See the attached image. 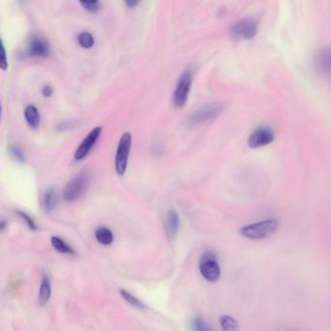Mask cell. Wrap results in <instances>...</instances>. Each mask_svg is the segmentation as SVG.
Listing matches in <instances>:
<instances>
[{"mask_svg":"<svg viewBox=\"0 0 331 331\" xmlns=\"http://www.w3.org/2000/svg\"><path fill=\"white\" fill-rule=\"evenodd\" d=\"M278 227V222L275 220H266L253 224H249L240 229V234L248 239L260 240L272 235Z\"/></svg>","mask_w":331,"mask_h":331,"instance_id":"6da1fadb","label":"cell"},{"mask_svg":"<svg viewBox=\"0 0 331 331\" xmlns=\"http://www.w3.org/2000/svg\"><path fill=\"white\" fill-rule=\"evenodd\" d=\"M90 186V174L83 171L75 176L65 187L63 191V198L65 201L72 202L77 199L87 191Z\"/></svg>","mask_w":331,"mask_h":331,"instance_id":"7a4b0ae2","label":"cell"},{"mask_svg":"<svg viewBox=\"0 0 331 331\" xmlns=\"http://www.w3.org/2000/svg\"><path fill=\"white\" fill-rule=\"evenodd\" d=\"M224 107L225 106L222 103H213L204 106L189 117V124L190 126H201L212 122L221 115Z\"/></svg>","mask_w":331,"mask_h":331,"instance_id":"3957f363","label":"cell"},{"mask_svg":"<svg viewBox=\"0 0 331 331\" xmlns=\"http://www.w3.org/2000/svg\"><path fill=\"white\" fill-rule=\"evenodd\" d=\"M131 134L129 132H126L123 134L119 143L115 158V169L119 176H123L126 173L129 152L131 148Z\"/></svg>","mask_w":331,"mask_h":331,"instance_id":"277c9868","label":"cell"},{"mask_svg":"<svg viewBox=\"0 0 331 331\" xmlns=\"http://www.w3.org/2000/svg\"><path fill=\"white\" fill-rule=\"evenodd\" d=\"M199 270L203 278L209 282H217L221 277V267L214 252H205L199 264Z\"/></svg>","mask_w":331,"mask_h":331,"instance_id":"5b68a950","label":"cell"},{"mask_svg":"<svg viewBox=\"0 0 331 331\" xmlns=\"http://www.w3.org/2000/svg\"><path fill=\"white\" fill-rule=\"evenodd\" d=\"M191 83H192V73L190 70H186L179 79L174 92L173 103L175 107L182 108L185 106L189 98Z\"/></svg>","mask_w":331,"mask_h":331,"instance_id":"8992f818","label":"cell"},{"mask_svg":"<svg viewBox=\"0 0 331 331\" xmlns=\"http://www.w3.org/2000/svg\"><path fill=\"white\" fill-rule=\"evenodd\" d=\"M233 38L251 40L257 33V24L252 19H243L231 28Z\"/></svg>","mask_w":331,"mask_h":331,"instance_id":"52a82bcc","label":"cell"},{"mask_svg":"<svg viewBox=\"0 0 331 331\" xmlns=\"http://www.w3.org/2000/svg\"><path fill=\"white\" fill-rule=\"evenodd\" d=\"M275 137L274 131L271 127L263 126L257 127L249 137L248 144L252 149L262 148L273 142Z\"/></svg>","mask_w":331,"mask_h":331,"instance_id":"ba28073f","label":"cell"},{"mask_svg":"<svg viewBox=\"0 0 331 331\" xmlns=\"http://www.w3.org/2000/svg\"><path fill=\"white\" fill-rule=\"evenodd\" d=\"M101 131H102L101 127H95V129H93L89 133V135L83 140V142L80 144L79 147L77 148V150L75 152L74 158L76 160H81L82 158H84L89 155V153L94 148L95 143L98 140V138L101 134Z\"/></svg>","mask_w":331,"mask_h":331,"instance_id":"9c48e42d","label":"cell"},{"mask_svg":"<svg viewBox=\"0 0 331 331\" xmlns=\"http://www.w3.org/2000/svg\"><path fill=\"white\" fill-rule=\"evenodd\" d=\"M314 64L317 72L331 76V48L319 51L315 55Z\"/></svg>","mask_w":331,"mask_h":331,"instance_id":"30bf717a","label":"cell"},{"mask_svg":"<svg viewBox=\"0 0 331 331\" xmlns=\"http://www.w3.org/2000/svg\"><path fill=\"white\" fill-rule=\"evenodd\" d=\"M50 46L45 39L40 37H35L31 41L29 53L34 57H46L49 55Z\"/></svg>","mask_w":331,"mask_h":331,"instance_id":"8fae6325","label":"cell"},{"mask_svg":"<svg viewBox=\"0 0 331 331\" xmlns=\"http://www.w3.org/2000/svg\"><path fill=\"white\" fill-rule=\"evenodd\" d=\"M180 227V217L178 213L174 210H170L167 214L166 222H165V229L166 233L169 238H174L178 234Z\"/></svg>","mask_w":331,"mask_h":331,"instance_id":"7c38bea8","label":"cell"},{"mask_svg":"<svg viewBox=\"0 0 331 331\" xmlns=\"http://www.w3.org/2000/svg\"><path fill=\"white\" fill-rule=\"evenodd\" d=\"M51 293H52L51 281H50V278H49L47 274L44 273L43 277H42L40 291H39V303H40V305L44 306V305L47 304L50 297H51Z\"/></svg>","mask_w":331,"mask_h":331,"instance_id":"4fadbf2b","label":"cell"},{"mask_svg":"<svg viewBox=\"0 0 331 331\" xmlns=\"http://www.w3.org/2000/svg\"><path fill=\"white\" fill-rule=\"evenodd\" d=\"M25 117L28 124L32 126V128H37L40 125V115L36 107L33 105H30L25 110Z\"/></svg>","mask_w":331,"mask_h":331,"instance_id":"5bb4252c","label":"cell"},{"mask_svg":"<svg viewBox=\"0 0 331 331\" xmlns=\"http://www.w3.org/2000/svg\"><path fill=\"white\" fill-rule=\"evenodd\" d=\"M95 238L102 245H110L114 240V235L109 228L99 227L95 230Z\"/></svg>","mask_w":331,"mask_h":331,"instance_id":"9a60e30c","label":"cell"},{"mask_svg":"<svg viewBox=\"0 0 331 331\" xmlns=\"http://www.w3.org/2000/svg\"><path fill=\"white\" fill-rule=\"evenodd\" d=\"M58 199H57V194L55 192V189H49L44 194L43 198V205L46 212H52L55 207L57 205Z\"/></svg>","mask_w":331,"mask_h":331,"instance_id":"2e32d148","label":"cell"},{"mask_svg":"<svg viewBox=\"0 0 331 331\" xmlns=\"http://www.w3.org/2000/svg\"><path fill=\"white\" fill-rule=\"evenodd\" d=\"M51 242L53 247L62 253H66V254H75V251L68 245L66 244L63 240H62L60 237L53 236L51 238Z\"/></svg>","mask_w":331,"mask_h":331,"instance_id":"e0dca14e","label":"cell"},{"mask_svg":"<svg viewBox=\"0 0 331 331\" xmlns=\"http://www.w3.org/2000/svg\"><path fill=\"white\" fill-rule=\"evenodd\" d=\"M220 323L223 330H236L238 329V321L230 315H222L220 317Z\"/></svg>","mask_w":331,"mask_h":331,"instance_id":"ac0fdd59","label":"cell"},{"mask_svg":"<svg viewBox=\"0 0 331 331\" xmlns=\"http://www.w3.org/2000/svg\"><path fill=\"white\" fill-rule=\"evenodd\" d=\"M78 41H79L80 45L83 48H86V49H90V48H92L95 45V38L89 32L81 33L79 35V38H78Z\"/></svg>","mask_w":331,"mask_h":331,"instance_id":"d6986e66","label":"cell"},{"mask_svg":"<svg viewBox=\"0 0 331 331\" xmlns=\"http://www.w3.org/2000/svg\"><path fill=\"white\" fill-rule=\"evenodd\" d=\"M120 292H121L122 296L125 298L126 302H128L132 306L137 307V308H146V306H145V304L143 303L142 301H140L138 298H136L134 295L130 294L128 291H126L125 289H121Z\"/></svg>","mask_w":331,"mask_h":331,"instance_id":"ffe728a7","label":"cell"},{"mask_svg":"<svg viewBox=\"0 0 331 331\" xmlns=\"http://www.w3.org/2000/svg\"><path fill=\"white\" fill-rule=\"evenodd\" d=\"M9 153H10L11 157L14 158L18 162H21V163L26 162L27 157H26L24 151L20 147H18V146H11L9 148Z\"/></svg>","mask_w":331,"mask_h":331,"instance_id":"44dd1931","label":"cell"},{"mask_svg":"<svg viewBox=\"0 0 331 331\" xmlns=\"http://www.w3.org/2000/svg\"><path fill=\"white\" fill-rule=\"evenodd\" d=\"M17 213H18V215H19L24 221H26V223L28 224V226H29L32 230H36V229H37V225H36L35 221H33V219H32V217H30L27 213H25V212H23V211H17Z\"/></svg>","mask_w":331,"mask_h":331,"instance_id":"7402d4cb","label":"cell"},{"mask_svg":"<svg viewBox=\"0 0 331 331\" xmlns=\"http://www.w3.org/2000/svg\"><path fill=\"white\" fill-rule=\"evenodd\" d=\"M192 328L194 330H208L209 326L200 318H195L192 322Z\"/></svg>","mask_w":331,"mask_h":331,"instance_id":"603a6c76","label":"cell"},{"mask_svg":"<svg viewBox=\"0 0 331 331\" xmlns=\"http://www.w3.org/2000/svg\"><path fill=\"white\" fill-rule=\"evenodd\" d=\"M80 2L88 10H95L98 4V0H80Z\"/></svg>","mask_w":331,"mask_h":331,"instance_id":"cb8c5ba5","label":"cell"},{"mask_svg":"<svg viewBox=\"0 0 331 331\" xmlns=\"http://www.w3.org/2000/svg\"><path fill=\"white\" fill-rule=\"evenodd\" d=\"M8 62H7V57H6V52L3 44H1V60H0V66L2 70H6L8 66Z\"/></svg>","mask_w":331,"mask_h":331,"instance_id":"d4e9b609","label":"cell"},{"mask_svg":"<svg viewBox=\"0 0 331 331\" xmlns=\"http://www.w3.org/2000/svg\"><path fill=\"white\" fill-rule=\"evenodd\" d=\"M140 1H141V0H125L126 5H127L128 7H130V8H133V7L137 6V5L139 4Z\"/></svg>","mask_w":331,"mask_h":331,"instance_id":"484cf974","label":"cell"},{"mask_svg":"<svg viewBox=\"0 0 331 331\" xmlns=\"http://www.w3.org/2000/svg\"><path fill=\"white\" fill-rule=\"evenodd\" d=\"M52 94H53V90H52L51 87L46 86V87L43 89V95H45V96H50Z\"/></svg>","mask_w":331,"mask_h":331,"instance_id":"4316f807","label":"cell"},{"mask_svg":"<svg viewBox=\"0 0 331 331\" xmlns=\"http://www.w3.org/2000/svg\"><path fill=\"white\" fill-rule=\"evenodd\" d=\"M4 228H5V221H2V222H1V230H4Z\"/></svg>","mask_w":331,"mask_h":331,"instance_id":"83f0119b","label":"cell"}]
</instances>
